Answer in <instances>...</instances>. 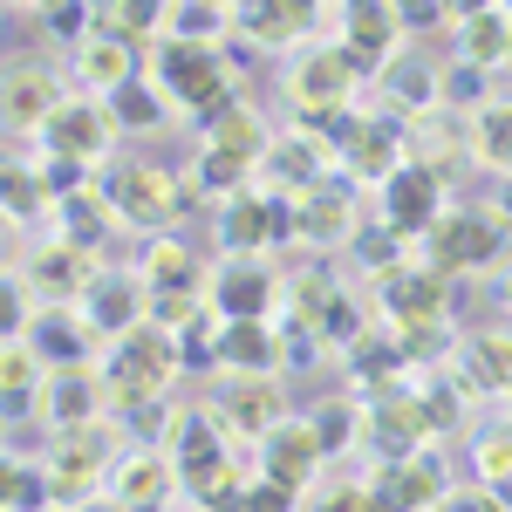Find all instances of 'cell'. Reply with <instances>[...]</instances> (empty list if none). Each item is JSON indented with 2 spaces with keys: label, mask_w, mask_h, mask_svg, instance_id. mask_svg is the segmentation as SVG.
Instances as JSON below:
<instances>
[{
  "label": "cell",
  "mask_w": 512,
  "mask_h": 512,
  "mask_svg": "<svg viewBox=\"0 0 512 512\" xmlns=\"http://www.w3.org/2000/svg\"><path fill=\"white\" fill-rule=\"evenodd\" d=\"M355 76H362V69L349 62V48L335 41V48H301V55L287 62L280 89H287V103H294L308 123H315V117L342 123V117H349V96H355Z\"/></svg>",
  "instance_id": "5"
},
{
  "label": "cell",
  "mask_w": 512,
  "mask_h": 512,
  "mask_svg": "<svg viewBox=\"0 0 512 512\" xmlns=\"http://www.w3.org/2000/svg\"><path fill=\"white\" fill-rule=\"evenodd\" d=\"M144 55H151V48H137V41L96 28L89 41L69 48V76H76V89H89V96H117L130 76H144Z\"/></svg>",
  "instance_id": "17"
},
{
  "label": "cell",
  "mask_w": 512,
  "mask_h": 512,
  "mask_svg": "<svg viewBox=\"0 0 512 512\" xmlns=\"http://www.w3.org/2000/svg\"><path fill=\"white\" fill-rule=\"evenodd\" d=\"M171 465H178V485H185V499H205L226 465H233V437L219 431V417L212 410H178V431H171Z\"/></svg>",
  "instance_id": "11"
},
{
  "label": "cell",
  "mask_w": 512,
  "mask_h": 512,
  "mask_svg": "<svg viewBox=\"0 0 512 512\" xmlns=\"http://www.w3.org/2000/svg\"><path fill=\"white\" fill-rule=\"evenodd\" d=\"M55 233L62 239H76V246H89V253H103L110 246V233H117L123 219H117V205L103 198V185H82V192H69V198H55Z\"/></svg>",
  "instance_id": "28"
},
{
  "label": "cell",
  "mask_w": 512,
  "mask_h": 512,
  "mask_svg": "<svg viewBox=\"0 0 512 512\" xmlns=\"http://www.w3.org/2000/svg\"><path fill=\"white\" fill-rule=\"evenodd\" d=\"M301 499H308V492H294V485H280V478H267L253 465V485H246L239 512H301Z\"/></svg>",
  "instance_id": "42"
},
{
  "label": "cell",
  "mask_w": 512,
  "mask_h": 512,
  "mask_svg": "<svg viewBox=\"0 0 512 512\" xmlns=\"http://www.w3.org/2000/svg\"><path fill=\"white\" fill-rule=\"evenodd\" d=\"M376 89H383V103H390V110H410V117L444 110V103H437L444 76H437V69H424V55H390V62L376 69Z\"/></svg>",
  "instance_id": "30"
},
{
  "label": "cell",
  "mask_w": 512,
  "mask_h": 512,
  "mask_svg": "<svg viewBox=\"0 0 512 512\" xmlns=\"http://www.w3.org/2000/svg\"><path fill=\"white\" fill-rule=\"evenodd\" d=\"M280 383H287L280 369H267V376H226V383L212 390V403H205V410L219 417V431L233 437V444H260L280 417H294Z\"/></svg>",
  "instance_id": "8"
},
{
  "label": "cell",
  "mask_w": 512,
  "mask_h": 512,
  "mask_svg": "<svg viewBox=\"0 0 512 512\" xmlns=\"http://www.w3.org/2000/svg\"><path fill=\"white\" fill-rule=\"evenodd\" d=\"M376 301H383V315L396 328H444V274H431V267H410L403 260L396 274H383Z\"/></svg>",
  "instance_id": "23"
},
{
  "label": "cell",
  "mask_w": 512,
  "mask_h": 512,
  "mask_svg": "<svg viewBox=\"0 0 512 512\" xmlns=\"http://www.w3.org/2000/svg\"><path fill=\"white\" fill-rule=\"evenodd\" d=\"M499 301H506V315H512V274H506V280H499Z\"/></svg>",
  "instance_id": "49"
},
{
  "label": "cell",
  "mask_w": 512,
  "mask_h": 512,
  "mask_svg": "<svg viewBox=\"0 0 512 512\" xmlns=\"http://www.w3.org/2000/svg\"><path fill=\"white\" fill-rule=\"evenodd\" d=\"M96 274H103L96 253L76 246V239H62V233H48L35 253H28V287H35V301H82Z\"/></svg>",
  "instance_id": "18"
},
{
  "label": "cell",
  "mask_w": 512,
  "mask_h": 512,
  "mask_svg": "<svg viewBox=\"0 0 512 512\" xmlns=\"http://www.w3.org/2000/svg\"><path fill=\"white\" fill-rule=\"evenodd\" d=\"M499 253H506V219H499L492 205H478V212H451V205H444L431 219V233L417 239V260L444 280L472 274V267H492Z\"/></svg>",
  "instance_id": "4"
},
{
  "label": "cell",
  "mask_w": 512,
  "mask_h": 512,
  "mask_svg": "<svg viewBox=\"0 0 512 512\" xmlns=\"http://www.w3.org/2000/svg\"><path fill=\"white\" fill-rule=\"evenodd\" d=\"M253 465L267 478H280V485H294V492H315L321 465H328V451H321V437H315V417H280L274 431L253 444Z\"/></svg>",
  "instance_id": "14"
},
{
  "label": "cell",
  "mask_w": 512,
  "mask_h": 512,
  "mask_svg": "<svg viewBox=\"0 0 512 512\" xmlns=\"http://www.w3.org/2000/svg\"><path fill=\"white\" fill-rule=\"evenodd\" d=\"M212 233H219L226 253H267L280 239H294V198L274 192V185H246V192L219 198Z\"/></svg>",
  "instance_id": "6"
},
{
  "label": "cell",
  "mask_w": 512,
  "mask_h": 512,
  "mask_svg": "<svg viewBox=\"0 0 512 512\" xmlns=\"http://www.w3.org/2000/svg\"><path fill=\"white\" fill-rule=\"evenodd\" d=\"M62 96H69V89H62V76H55L48 62H14V69H0V130H7V137H41V123L55 117Z\"/></svg>",
  "instance_id": "13"
},
{
  "label": "cell",
  "mask_w": 512,
  "mask_h": 512,
  "mask_svg": "<svg viewBox=\"0 0 512 512\" xmlns=\"http://www.w3.org/2000/svg\"><path fill=\"white\" fill-rule=\"evenodd\" d=\"M48 212H55V192L41 185L35 158H0V219L28 226V219H48Z\"/></svg>",
  "instance_id": "32"
},
{
  "label": "cell",
  "mask_w": 512,
  "mask_h": 512,
  "mask_svg": "<svg viewBox=\"0 0 512 512\" xmlns=\"http://www.w3.org/2000/svg\"><path fill=\"white\" fill-rule=\"evenodd\" d=\"M137 280H144V287H205V267H198L192 239H178V233H144Z\"/></svg>",
  "instance_id": "31"
},
{
  "label": "cell",
  "mask_w": 512,
  "mask_h": 512,
  "mask_svg": "<svg viewBox=\"0 0 512 512\" xmlns=\"http://www.w3.org/2000/svg\"><path fill=\"white\" fill-rule=\"evenodd\" d=\"M376 499L390 512H437L451 499V472H444V458L424 444V451H410V458L376 465Z\"/></svg>",
  "instance_id": "15"
},
{
  "label": "cell",
  "mask_w": 512,
  "mask_h": 512,
  "mask_svg": "<svg viewBox=\"0 0 512 512\" xmlns=\"http://www.w3.org/2000/svg\"><path fill=\"white\" fill-rule=\"evenodd\" d=\"M0 28H7V7H0Z\"/></svg>",
  "instance_id": "52"
},
{
  "label": "cell",
  "mask_w": 512,
  "mask_h": 512,
  "mask_svg": "<svg viewBox=\"0 0 512 512\" xmlns=\"http://www.w3.org/2000/svg\"><path fill=\"white\" fill-rule=\"evenodd\" d=\"M362 444L376 451V465L424 451V444H431L424 396H417V390H390V396H376V403H362Z\"/></svg>",
  "instance_id": "12"
},
{
  "label": "cell",
  "mask_w": 512,
  "mask_h": 512,
  "mask_svg": "<svg viewBox=\"0 0 512 512\" xmlns=\"http://www.w3.org/2000/svg\"><path fill=\"white\" fill-rule=\"evenodd\" d=\"M28 321H35V287H28V274L0 267V342H21Z\"/></svg>",
  "instance_id": "38"
},
{
  "label": "cell",
  "mask_w": 512,
  "mask_h": 512,
  "mask_svg": "<svg viewBox=\"0 0 512 512\" xmlns=\"http://www.w3.org/2000/svg\"><path fill=\"white\" fill-rule=\"evenodd\" d=\"M117 424L110 417H96V424H69V431H48L41 444V472H48V492H55V506L69 512L82 499H96V492H110V472H117Z\"/></svg>",
  "instance_id": "3"
},
{
  "label": "cell",
  "mask_w": 512,
  "mask_h": 512,
  "mask_svg": "<svg viewBox=\"0 0 512 512\" xmlns=\"http://www.w3.org/2000/svg\"><path fill=\"white\" fill-rule=\"evenodd\" d=\"M233 28V7H219V0H171V21H164V35H185V41H219Z\"/></svg>",
  "instance_id": "37"
},
{
  "label": "cell",
  "mask_w": 512,
  "mask_h": 512,
  "mask_svg": "<svg viewBox=\"0 0 512 512\" xmlns=\"http://www.w3.org/2000/svg\"><path fill=\"white\" fill-rule=\"evenodd\" d=\"M485 7H499V0H444L451 21H472V14H485Z\"/></svg>",
  "instance_id": "46"
},
{
  "label": "cell",
  "mask_w": 512,
  "mask_h": 512,
  "mask_svg": "<svg viewBox=\"0 0 512 512\" xmlns=\"http://www.w3.org/2000/svg\"><path fill=\"white\" fill-rule=\"evenodd\" d=\"M280 287H287V274H274L267 253H226L205 280V301L219 308V321H260L280 315Z\"/></svg>",
  "instance_id": "7"
},
{
  "label": "cell",
  "mask_w": 512,
  "mask_h": 512,
  "mask_svg": "<svg viewBox=\"0 0 512 512\" xmlns=\"http://www.w3.org/2000/svg\"><path fill=\"white\" fill-rule=\"evenodd\" d=\"M458 390L506 396L512 390V328H478L458 342Z\"/></svg>",
  "instance_id": "27"
},
{
  "label": "cell",
  "mask_w": 512,
  "mask_h": 512,
  "mask_svg": "<svg viewBox=\"0 0 512 512\" xmlns=\"http://www.w3.org/2000/svg\"><path fill=\"white\" fill-rule=\"evenodd\" d=\"M96 417H110L103 410V369L96 362L48 369V383H41V431H69V424H96Z\"/></svg>",
  "instance_id": "19"
},
{
  "label": "cell",
  "mask_w": 512,
  "mask_h": 512,
  "mask_svg": "<svg viewBox=\"0 0 512 512\" xmlns=\"http://www.w3.org/2000/svg\"><path fill=\"white\" fill-rule=\"evenodd\" d=\"M21 478H28V458H14V451L0 444V512H14V499H21Z\"/></svg>",
  "instance_id": "44"
},
{
  "label": "cell",
  "mask_w": 512,
  "mask_h": 512,
  "mask_svg": "<svg viewBox=\"0 0 512 512\" xmlns=\"http://www.w3.org/2000/svg\"><path fill=\"white\" fill-rule=\"evenodd\" d=\"M0 7H21V0H0Z\"/></svg>",
  "instance_id": "51"
},
{
  "label": "cell",
  "mask_w": 512,
  "mask_h": 512,
  "mask_svg": "<svg viewBox=\"0 0 512 512\" xmlns=\"http://www.w3.org/2000/svg\"><path fill=\"white\" fill-rule=\"evenodd\" d=\"M396 21H403V35H417V28H437L444 21V0H390Z\"/></svg>",
  "instance_id": "43"
},
{
  "label": "cell",
  "mask_w": 512,
  "mask_h": 512,
  "mask_svg": "<svg viewBox=\"0 0 512 512\" xmlns=\"http://www.w3.org/2000/svg\"><path fill=\"white\" fill-rule=\"evenodd\" d=\"M437 103H444V110H458V117H472V110H485V69L458 55V62L444 69V89H437Z\"/></svg>",
  "instance_id": "40"
},
{
  "label": "cell",
  "mask_w": 512,
  "mask_h": 512,
  "mask_svg": "<svg viewBox=\"0 0 512 512\" xmlns=\"http://www.w3.org/2000/svg\"><path fill=\"white\" fill-rule=\"evenodd\" d=\"M76 308H82V321L96 328V342H110V335H123V328L144 321V280H137V267H103Z\"/></svg>",
  "instance_id": "22"
},
{
  "label": "cell",
  "mask_w": 512,
  "mask_h": 512,
  "mask_svg": "<svg viewBox=\"0 0 512 512\" xmlns=\"http://www.w3.org/2000/svg\"><path fill=\"white\" fill-rule=\"evenodd\" d=\"M472 472H478V485H499V478H512V431L472 437Z\"/></svg>",
  "instance_id": "41"
},
{
  "label": "cell",
  "mask_w": 512,
  "mask_h": 512,
  "mask_svg": "<svg viewBox=\"0 0 512 512\" xmlns=\"http://www.w3.org/2000/svg\"><path fill=\"white\" fill-rule=\"evenodd\" d=\"M7 253H14V226L0 219V267H7Z\"/></svg>",
  "instance_id": "48"
},
{
  "label": "cell",
  "mask_w": 512,
  "mask_h": 512,
  "mask_svg": "<svg viewBox=\"0 0 512 512\" xmlns=\"http://www.w3.org/2000/svg\"><path fill=\"white\" fill-rule=\"evenodd\" d=\"M458 55L478 62V69L512 62V7H506V0H499V7H485V14H472V21H458Z\"/></svg>",
  "instance_id": "33"
},
{
  "label": "cell",
  "mask_w": 512,
  "mask_h": 512,
  "mask_svg": "<svg viewBox=\"0 0 512 512\" xmlns=\"http://www.w3.org/2000/svg\"><path fill=\"white\" fill-rule=\"evenodd\" d=\"M376 212H383V226L390 233H403L410 246L431 233V219L444 212V178H437V164H424V158H403L376 185Z\"/></svg>",
  "instance_id": "10"
},
{
  "label": "cell",
  "mask_w": 512,
  "mask_h": 512,
  "mask_svg": "<svg viewBox=\"0 0 512 512\" xmlns=\"http://www.w3.org/2000/svg\"><path fill=\"white\" fill-rule=\"evenodd\" d=\"M396 41H403V21H396L390 0H342V48H349L355 69H383L396 55Z\"/></svg>",
  "instance_id": "24"
},
{
  "label": "cell",
  "mask_w": 512,
  "mask_h": 512,
  "mask_svg": "<svg viewBox=\"0 0 512 512\" xmlns=\"http://www.w3.org/2000/svg\"><path fill=\"white\" fill-rule=\"evenodd\" d=\"M103 103H110V117H117V137H151V130H164L171 110H178V103H171V89H164L151 69H144V76H130L117 96H103Z\"/></svg>",
  "instance_id": "29"
},
{
  "label": "cell",
  "mask_w": 512,
  "mask_h": 512,
  "mask_svg": "<svg viewBox=\"0 0 512 512\" xmlns=\"http://www.w3.org/2000/svg\"><path fill=\"white\" fill-rule=\"evenodd\" d=\"M280 321L260 315V321H219V376H267L280 369Z\"/></svg>",
  "instance_id": "26"
},
{
  "label": "cell",
  "mask_w": 512,
  "mask_h": 512,
  "mask_svg": "<svg viewBox=\"0 0 512 512\" xmlns=\"http://www.w3.org/2000/svg\"><path fill=\"white\" fill-rule=\"evenodd\" d=\"M35 144L48 151H62V158H82V164H110V144H117V117H110V103L103 96H89V89H69L62 103H55V117L41 123Z\"/></svg>",
  "instance_id": "9"
},
{
  "label": "cell",
  "mask_w": 512,
  "mask_h": 512,
  "mask_svg": "<svg viewBox=\"0 0 512 512\" xmlns=\"http://www.w3.org/2000/svg\"><path fill=\"white\" fill-rule=\"evenodd\" d=\"M69 512H130V506H123L117 492H96V499H82V506H69Z\"/></svg>",
  "instance_id": "47"
},
{
  "label": "cell",
  "mask_w": 512,
  "mask_h": 512,
  "mask_svg": "<svg viewBox=\"0 0 512 512\" xmlns=\"http://www.w3.org/2000/svg\"><path fill=\"white\" fill-rule=\"evenodd\" d=\"M205 144H219V151H233V158H267V144H274V130L260 123V110H246V103H233L226 117H212L205 130H198Z\"/></svg>",
  "instance_id": "35"
},
{
  "label": "cell",
  "mask_w": 512,
  "mask_h": 512,
  "mask_svg": "<svg viewBox=\"0 0 512 512\" xmlns=\"http://www.w3.org/2000/svg\"><path fill=\"white\" fill-rule=\"evenodd\" d=\"M158 512H185V506H158Z\"/></svg>",
  "instance_id": "50"
},
{
  "label": "cell",
  "mask_w": 512,
  "mask_h": 512,
  "mask_svg": "<svg viewBox=\"0 0 512 512\" xmlns=\"http://www.w3.org/2000/svg\"><path fill=\"white\" fill-rule=\"evenodd\" d=\"M437 512H506V506H499V499H492V492L478 485V492H451V499H444Z\"/></svg>",
  "instance_id": "45"
},
{
  "label": "cell",
  "mask_w": 512,
  "mask_h": 512,
  "mask_svg": "<svg viewBox=\"0 0 512 512\" xmlns=\"http://www.w3.org/2000/svg\"><path fill=\"white\" fill-rule=\"evenodd\" d=\"M164 21H171V0H96V28L137 41V48H151L164 35Z\"/></svg>",
  "instance_id": "34"
},
{
  "label": "cell",
  "mask_w": 512,
  "mask_h": 512,
  "mask_svg": "<svg viewBox=\"0 0 512 512\" xmlns=\"http://www.w3.org/2000/svg\"><path fill=\"white\" fill-rule=\"evenodd\" d=\"M96 369H103V410H110V417H117L123 403L171 396V383L185 376V362H178V335L158 328V321H137V328L110 335V342L96 349Z\"/></svg>",
  "instance_id": "2"
},
{
  "label": "cell",
  "mask_w": 512,
  "mask_h": 512,
  "mask_svg": "<svg viewBox=\"0 0 512 512\" xmlns=\"http://www.w3.org/2000/svg\"><path fill=\"white\" fill-rule=\"evenodd\" d=\"M110 492H117L130 512H158V506H178V465H171V451H151V444H130L117 458V472H110Z\"/></svg>",
  "instance_id": "20"
},
{
  "label": "cell",
  "mask_w": 512,
  "mask_h": 512,
  "mask_svg": "<svg viewBox=\"0 0 512 512\" xmlns=\"http://www.w3.org/2000/svg\"><path fill=\"white\" fill-rule=\"evenodd\" d=\"M472 158L512 178V103H485V110H472Z\"/></svg>",
  "instance_id": "36"
},
{
  "label": "cell",
  "mask_w": 512,
  "mask_h": 512,
  "mask_svg": "<svg viewBox=\"0 0 512 512\" xmlns=\"http://www.w3.org/2000/svg\"><path fill=\"white\" fill-rule=\"evenodd\" d=\"M362 233V219H355V185L342 171H328L321 185L294 198V239H308V246H342V239Z\"/></svg>",
  "instance_id": "16"
},
{
  "label": "cell",
  "mask_w": 512,
  "mask_h": 512,
  "mask_svg": "<svg viewBox=\"0 0 512 512\" xmlns=\"http://www.w3.org/2000/svg\"><path fill=\"white\" fill-rule=\"evenodd\" d=\"M103 198L117 205V219L130 233H171L198 198V178L192 171H171V164H151V158H110L96 171Z\"/></svg>",
  "instance_id": "1"
},
{
  "label": "cell",
  "mask_w": 512,
  "mask_h": 512,
  "mask_svg": "<svg viewBox=\"0 0 512 512\" xmlns=\"http://www.w3.org/2000/svg\"><path fill=\"white\" fill-rule=\"evenodd\" d=\"M335 164H349V178H390L396 164H403V137H396V123H369V117H349L335 130Z\"/></svg>",
  "instance_id": "25"
},
{
  "label": "cell",
  "mask_w": 512,
  "mask_h": 512,
  "mask_svg": "<svg viewBox=\"0 0 512 512\" xmlns=\"http://www.w3.org/2000/svg\"><path fill=\"white\" fill-rule=\"evenodd\" d=\"M315 417V437L328 458H342L355 437H362V403H321V410H308Z\"/></svg>",
  "instance_id": "39"
},
{
  "label": "cell",
  "mask_w": 512,
  "mask_h": 512,
  "mask_svg": "<svg viewBox=\"0 0 512 512\" xmlns=\"http://www.w3.org/2000/svg\"><path fill=\"white\" fill-rule=\"evenodd\" d=\"M28 349L48 362V369H69V362H96V328L82 321L76 301H41V315L28 321Z\"/></svg>",
  "instance_id": "21"
}]
</instances>
